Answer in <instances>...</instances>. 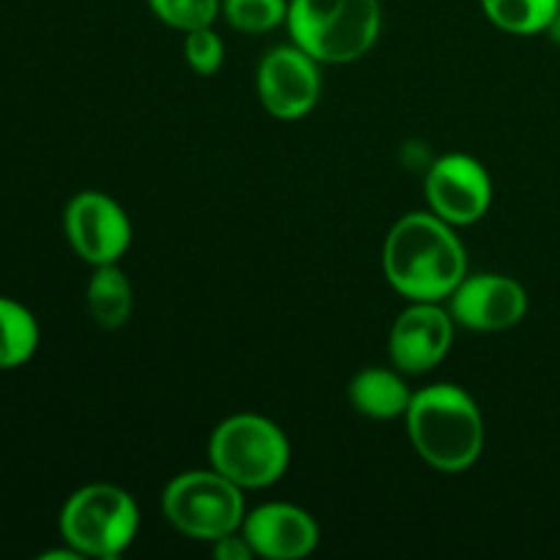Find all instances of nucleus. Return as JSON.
I'll return each mask as SVG.
<instances>
[{
  "label": "nucleus",
  "instance_id": "15",
  "mask_svg": "<svg viewBox=\"0 0 560 560\" xmlns=\"http://www.w3.org/2000/svg\"><path fill=\"white\" fill-rule=\"evenodd\" d=\"M38 348V323L20 301L0 295V370L27 364Z\"/></svg>",
  "mask_w": 560,
  "mask_h": 560
},
{
  "label": "nucleus",
  "instance_id": "6",
  "mask_svg": "<svg viewBox=\"0 0 560 560\" xmlns=\"http://www.w3.org/2000/svg\"><path fill=\"white\" fill-rule=\"evenodd\" d=\"M164 517L180 534L217 541L244 525V495L235 481L219 470H189L173 479L162 498Z\"/></svg>",
  "mask_w": 560,
  "mask_h": 560
},
{
  "label": "nucleus",
  "instance_id": "5",
  "mask_svg": "<svg viewBox=\"0 0 560 560\" xmlns=\"http://www.w3.org/2000/svg\"><path fill=\"white\" fill-rule=\"evenodd\" d=\"M208 454H211L213 470L249 490L282 479L290 463L284 432L273 421L252 413L222 421L213 430Z\"/></svg>",
  "mask_w": 560,
  "mask_h": 560
},
{
  "label": "nucleus",
  "instance_id": "8",
  "mask_svg": "<svg viewBox=\"0 0 560 560\" xmlns=\"http://www.w3.org/2000/svg\"><path fill=\"white\" fill-rule=\"evenodd\" d=\"M427 202L448 224H474L492 202V184L485 164L465 153L438 159L427 173Z\"/></svg>",
  "mask_w": 560,
  "mask_h": 560
},
{
  "label": "nucleus",
  "instance_id": "4",
  "mask_svg": "<svg viewBox=\"0 0 560 560\" xmlns=\"http://www.w3.org/2000/svg\"><path fill=\"white\" fill-rule=\"evenodd\" d=\"M140 512L135 498L113 485H88L60 512L63 541L88 558H115L135 541Z\"/></svg>",
  "mask_w": 560,
  "mask_h": 560
},
{
  "label": "nucleus",
  "instance_id": "17",
  "mask_svg": "<svg viewBox=\"0 0 560 560\" xmlns=\"http://www.w3.org/2000/svg\"><path fill=\"white\" fill-rule=\"evenodd\" d=\"M290 0H222V11L235 31L266 33L288 22Z\"/></svg>",
  "mask_w": 560,
  "mask_h": 560
},
{
  "label": "nucleus",
  "instance_id": "11",
  "mask_svg": "<svg viewBox=\"0 0 560 560\" xmlns=\"http://www.w3.org/2000/svg\"><path fill=\"white\" fill-rule=\"evenodd\" d=\"M452 334V315L441 310L438 301H413V306H408L394 323L388 353L399 370L421 375L446 359Z\"/></svg>",
  "mask_w": 560,
  "mask_h": 560
},
{
  "label": "nucleus",
  "instance_id": "3",
  "mask_svg": "<svg viewBox=\"0 0 560 560\" xmlns=\"http://www.w3.org/2000/svg\"><path fill=\"white\" fill-rule=\"evenodd\" d=\"M288 27L295 47L317 63H350L370 52L381 33L377 0H290Z\"/></svg>",
  "mask_w": 560,
  "mask_h": 560
},
{
  "label": "nucleus",
  "instance_id": "14",
  "mask_svg": "<svg viewBox=\"0 0 560 560\" xmlns=\"http://www.w3.org/2000/svg\"><path fill=\"white\" fill-rule=\"evenodd\" d=\"M88 306H91L93 320L102 328H107V331L120 328L131 317L135 293H131L126 273L115 262L96 266V273H93L91 284H88Z\"/></svg>",
  "mask_w": 560,
  "mask_h": 560
},
{
  "label": "nucleus",
  "instance_id": "12",
  "mask_svg": "<svg viewBox=\"0 0 560 560\" xmlns=\"http://www.w3.org/2000/svg\"><path fill=\"white\" fill-rule=\"evenodd\" d=\"M241 534L255 556L271 560H295L317 547V525L304 509L290 503H266L244 517Z\"/></svg>",
  "mask_w": 560,
  "mask_h": 560
},
{
  "label": "nucleus",
  "instance_id": "19",
  "mask_svg": "<svg viewBox=\"0 0 560 560\" xmlns=\"http://www.w3.org/2000/svg\"><path fill=\"white\" fill-rule=\"evenodd\" d=\"M186 63L197 71V74H213L224 60V44L217 33L208 27H197V31L186 33L184 42Z\"/></svg>",
  "mask_w": 560,
  "mask_h": 560
},
{
  "label": "nucleus",
  "instance_id": "1",
  "mask_svg": "<svg viewBox=\"0 0 560 560\" xmlns=\"http://www.w3.org/2000/svg\"><path fill=\"white\" fill-rule=\"evenodd\" d=\"M463 241L435 213H408L388 233L383 271L388 284L410 301H441L465 279Z\"/></svg>",
  "mask_w": 560,
  "mask_h": 560
},
{
  "label": "nucleus",
  "instance_id": "20",
  "mask_svg": "<svg viewBox=\"0 0 560 560\" xmlns=\"http://www.w3.org/2000/svg\"><path fill=\"white\" fill-rule=\"evenodd\" d=\"M213 556L219 560H249L255 556V550H252V545L246 541V536H238V530H235V534H228L222 536V539L213 541Z\"/></svg>",
  "mask_w": 560,
  "mask_h": 560
},
{
  "label": "nucleus",
  "instance_id": "2",
  "mask_svg": "<svg viewBox=\"0 0 560 560\" xmlns=\"http://www.w3.org/2000/svg\"><path fill=\"white\" fill-rule=\"evenodd\" d=\"M405 419L416 452L443 474L468 470L485 448V421L479 405L470 399V394L448 383L413 394Z\"/></svg>",
  "mask_w": 560,
  "mask_h": 560
},
{
  "label": "nucleus",
  "instance_id": "9",
  "mask_svg": "<svg viewBox=\"0 0 560 560\" xmlns=\"http://www.w3.org/2000/svg\"><path fill=\"white\" fill-rule=\"evenodd\" d=\"M260 102L273 118H304L320 96V71L317 60L301 47H277L262 58L257 69Z\"/></svg>",
  "mask_w": 560,
  "mask_h": 560
},
{
  "label": "nucleus",
  "instance_id": "21",
  "mask_svg": "<svg viewBox=\"0 0 560 560\" xmlns=\"http://www.w3.org/2000/svg\"><path fill=\"white\" fill-rule=\"evenodd\" d=\"M547 31H550L552 42H558V44H560V5H558L556 16H552V22H550V27H547Z\"/></svg>",
  "mask_w": 560,
  "mask_h": 560
},
{
  "label": "nucleus",
  "instance_id": "7",
  "mask_svg": "<svg viewBox=\"0 0 560 560\" xmlns=\"http://www.w3.org/2000/svg\"><path fill=\"white\" fill-rule=\"evenodd\" d=\"M66 238L91 266H109L131 244V222L124 208L102 191H82L66 206Z\"/></svg>",
  "mask_w": 560,
  "mask_h": 560
},
{
  "label": "nucleus",
  "instance_id": "13",
  "mask_svg": "<svg viewBox=\"0 0 560 560\" xmlns=\"http://www.w3.org/2000/svg\"><path fill=\"white\" fill-rule=\"evenodd\" d=\"M410 399H413V394L408 392L402 377L388 370H377V366L359 372L350 383V402L355 405L359 413L377 421L405 416Z\"/></svg>",
  "mask_w": 560,
  "mask_h": 560
},
{
  "label": "nucleus",
  "instance_id": "18",
  "mask_svg": "<svg viewBox=\"0 0 560 560\" xmlns=\"http://www.w3.org/2000/svg\"><path fill=\"white\" fill-rule=\"evenodd\" d=\"M148 5L164 25L189 33L213 25L222 0H148Z\"/></svg>",
  "mask_w": 560,
  "mask_h": 560
},
{
  "label": "nucleus",
  "instance_id": "16",
  "mask_svg": "<svg viewBox=\"0 0 560 560\" xmlns=\"http://www.w3.org/2000/svg\"><path fill=\"white\" fill-rule=\"evenodd\" d=\"M560 0H481L492 25L514 36H534L550 27Z\"/></svg>",
  "mask_w": 560,
  "mask_h": 560
},
{
  "label": "nucleus",
  "instance_id": "10",
  "mask_svg": "<svg viewBox=\"0 0 560 560\" xmlns=\"http://www.w3.org/2000/svg\"><path fill=\"white\" fill-rule=\"evenodd\" d=\"M448 310L454 320L470 331H503L525 317L528 293L523 284L501 273H479L457 284L448 295Z\"/></svg>",
  "mask_w": 560,
  "mask_h": 560
}]
</instances>
